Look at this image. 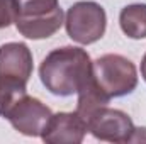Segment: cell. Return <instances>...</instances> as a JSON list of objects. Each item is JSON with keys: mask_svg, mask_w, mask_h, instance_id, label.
<instances>
[{"mask_svg": "<svg viewBox=\"0 0 146 144\" xmlns=\"http://www.w3.org/2000/svg\"><path fill=\"white\" fill-rule=\"evenodd\" d=\"M85 122L87 131L95 139L107 143H129L134 132L133 119L126 112L119 108H109L107 105L92 112Z\"/></svg>", "mask_w": 146, "mask_h": 144, "instance_id": "5", "label": "cell"}, {"mask_svg": "<svg viewBox=\"0 0 146 144\" xmlns=\"http://www.w3.org/2000/svg\"><path fill=\"white\" fill-rule=\"evenodd\" d=\"M92 76V59L83 48L63 46L53 49L39 66V78L46 90L58 97H70Z\"/></svg>", "mask_w": 146, "mask_h": 144, "instance_id": "1", "label": "cell"}, {"mask_svg": "<svg viewBox=\"0 0 146 144\" xmlns=\"http://www.w3.org/2000/svg\"><path fill=\"white\" fill-rule=\"evenodd\" d=\"M119 26L131 39L146 37V3L126 5L119 14Z\"/></svg>", "mask_w": 146, "mask_h": 144, "instance_id": "10", "label": "cell"}, {"mask_svg": "<svg viewBox=\"0 0 146 144\" xmlns=\"http://www.w3.org/2000/svg\"><path fill=\"white\" fill-rule=\"evenodd\" d=\"M15 27L27 39H48L65 24V14L58 0H14Z\"/></svg>", "mask_w": 146, "mask_h": 144, "instance_id": "2", "label": "cell"}, {"mask_svg": "<svg viewBox=\"0 0 146 144\" xmlns=\"http://www.w3.org/2000/svg\"><path fill=\"white\" fill-rule=\"evenodd\" d=\"M76 95H78L76 112L83 120H87L92 112H95L100 107H106L110 102V97L97 85V81L94 78V71H92V76L87 80V83L78 90Z\"/></svg>", "mask_w": 146, "mask_h": 144, "instance_id": "9", "label": "cell"}, {"mask_svg": "<svg viewBox=\"0 0 146 144\" xmlns=\"http://www.w3.org/2000/svg\"><path fill=\"white\" fill-rule=\"evenodd\" d=\"M129 143H146V127H134Z\"/></svg>", "mask_w": 146, "mask_h": 144, "instance_id": "13", "label": "cell"}, {"mask_svg": "<svg viewBox=\"0 0 146 144\" xmlns=\"http://www.w3.org/2000/svg\"><path fill=\"white\" fill-rule=\"evenodd\" d=\"M107 27L104 7L92 0L75 2L65 14V29L72 41L88 46L102 39Z\"/></svg>", "mask_w": 146, "mask_h": 144, "instance_id": "4", "label": "cell"}, {"mask_svg": "<svg viewBox=\"0 0 146 144\" xmlns=\"http://www.w3.org/2000/svg\"><path fill=\"white\" fill-rule=\"evenodd\" d=\"M139 70H141V76H143V80L146 81V53H145V56H143V59H141V66H139Z\"/></svg>", "mask_w": 146, "mask_h": 144, "instance_id": "14", "label": "cell"}, {"mask_svg": "<svg viewBox=\"0 0 146 144\" xmlns=\"http://www.w3.org/2000/svg\"><path fill=\"white\" fill-rule=\"evenodd\" d=\"M92 71L97 85L110 98L129 95L138 87V70L131 59L122 54H104L92 61Z\"/></svg>", "mask_w": 146, "mask_h": 144, "instance_id": "3", "label": "cell"}, {"mask_svg": "<svg viewBox=\"0 0 146 144\" xmlns=\"http://www.w3.org/2000/svg\"><path fill=\"white\" fill-rule=\"evenodd\" d=\"M51 115L53 112L46 104H42L39 98L26 95L9 112L7 120L17 132L29 137H41Z\"/></svg>", "mask_w": 146, "mask_h": 144, "instance_id": "6", "label": "cell"}, {"mask_svg": "<svg viewBox=\"0 0 146 144\" xmlns=\"http://www.w3.org/2000/svg\"><path fill=\"white\" fill-rule=\"evenodd\" d=\"M33 70V53L27 44L5 42L0 46V78H17L27 83Z\"/></svg>", "mask_w": 146, "mask_h": 144, "instance_id": "8", "label": "cell"}, {"mask_svg": "<svg viewBox=\"0 0 146 144\" xmlns=\"http://www.w3.org/2000/svg\"><path fill=\"white\" fill-rule=\"evenodd\" d=\"M87 134V122L78 112H58L53 114L41 139L48 144H80Z\"/></svg>", "mask_w": 146, "mask_h": 144, "instance_id": "7", "label": "cell"}, {"mask_svg": "<svg viewBox=\"0 0 146 144\" xmlns=\"http://www.w3.org/2000/svg\"><path fill=\"white\" fill-rule=\"evenodd\" d=\"M15 22V2L0 0V29H5Z\"/></svg>", "mask_w": 146, "mask_h": 144, "instance_id": "12", "label": "cell"}, {"mask_svg": "<svg viewBox=\"0 0 146 144\" xmlns=\"http://www.w3.org/2000/svg\"><path fill=\"white\" fill-rule=\"evenodd\" d=\"M27 95V83L17 78H0V117L7 119L9 112Z\"/></svg>", "mask_w": 146, "mask_h": 144, "instance_id": "11", "label": "cell"}]
</instances>
